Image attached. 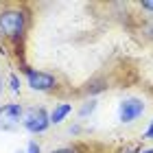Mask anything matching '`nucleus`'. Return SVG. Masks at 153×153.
I'll list each match as a JSON object with an SVG mask.
<instances>
[{
    "mask_svg": "<svg viewBox=\"0 0 153 153\" xmlns=\"http://www.w3.org/2000/svg\"><path fill=\"white\" fill-rule=\"evenodd\" d=\"M142 9H147V11H153V2H151V0H144V2H142Z\"/></svg>",
    "mask_w": 153,
    "mask_h": 153,
    "instance_id": "nucleus-13",
    "label": "nucleus"
},
{
    "mask_svg": "<svg viewBox=\"0 0 153 153\" xmlns=\"http://www.w3.org/2000/svg\"><path fill=\"white\" fill-rule=\"evenodd\" d=\"M24 118V107L20 103H4L0 105V129L2 131H13L22 125Z\"/></svg>",
    "mask_w": 153,
    "mask_h": 153,
    "instance_id": "nucleus-4",
    "label": "nucleus"
},
{
    "mask_svg": "<svg viewBox=\"0 0 153 153\" xmlns=\"http://www.w3.org/2000/svg\"><path fill=\"white\" fill-rule=\"evenodd\" d=\"M94 109H96V99H90V101H85V103L81 105V109H79V116H81V118H88L90 114L94 112Z\"/></svg>",
    "mask_w": 153,
    "mask_h": 153,
    "instance_id": "nucleus-7",
    "label": "nucleus"
},
{
    "mask_svg": "<svg viewBox=\"0 0 153 153\" xmlns=\"http://www.w3.org/2000/svg\"><path fill=\"white\" fill-rule=\"evenodd\" d=\"M48 153H76V149L74 147H57V149H53Z\"/></svg>",
    "mask_w": 153,
    "mask_h": 153,
    "instance_id": "nucleus-10",
    "label": "nucleus"
},
{
    "mask_svg": "<svg viewBox=\"0 0 153 153\" xmlns=\"http://www.w3.org/2000/svg\"><path fill=\"white\" fill-rule=\"evenodd\" d=\"M123 153H153V149H129V151H123Z\"/></svg>",
    "mask_w": 153,
    "mask_h": 153,
    "instance_id": "nucleus-12",
    "label": "nucleus"
},
{
    "mask_svg": "<svg viewBox=\"0 0 153 153\" xmlns=\"http://www.w3.org/2000/svg\"><path fill=\"white\" fill-rule=\"evenodd\" d=\"M72 114V105L70 103H57L51 112V125H61L68 116Z\"/></svg>",
    "mask_w": 153,
    "mask_h": 153,
    "instance_id": "nucleus-6",
    "label": "nucleus"
},
{
    "mask_svg": "<svg viewBox=\"0 0 153 153\" xmlns=\"http://www.w3.org/2000/svg\"><path fill=\"white\" fill-rule=\"evenodd\" d=\"M22 127L33 136H39L48 131L51 127V114L46 112V107L42 105H33L29 109H24V118H22Z\"/></svg>",
    "mask_w": 153,
    "mask_h": 153,
    "instance_id": "nucleus-2",
    "label": "nucleus"
},
{
    "mask_svg": "<svg viewBox=\"0 0 153 153\" xmlns=\"http://www.w3.org/2000/svg\"><path fill=\"white\" fill-rule=\"evenodd\" d=\"M29 29V11L24 4H4L0 9V35L4 39L22 42Z\"/></svg>",
    "mask_w": 153,
    "mask_h": 153,
    "instance_id": "nucleus-1",
    "label": "nucleus"
},
{
    "mask_svg": "<svg viewBox=\"0 0 153 153\" xmlns=\"http://www.w3.org/2000/svg\"><path fill=\"white\" fill-rule=\"evenodd\" d=\"M142 138H149V140H153V120L149 123V127H147V131H144Z\"/></svg>",
    "mask_w": 153,
    "mask_h": 153,
    "instance_id": "nucleus-11",
    "label": "nucleus"
},
{
    "mask_svg": "<svg viewBox=\"0 0 153 153\" xmlns=\"http://www.w3.org/2000/svg\"><path fill=\"white\" fill-rule=\"evenodd\" d=\"M142 114H144V101L138 99V96H127V99H123L120 105H118V120L123 125H131Z\"/></svg>",
    "mask_w": 153,
    "mask_h": 153,
    "instance_id": "nucleus-5",
    "label": "nucleus"
},
{
    "mask_svg": "<svg viewBox=\"0 0 153 153\" xmlns=\"http://www.w3.org/2000/svg\"><path fill=\"white\" fill-rule=\"evenodd\" d=\"M2 90H4V81H2V76H0V94H2Z\"/></svg>",
    "mask_w": 153,
    "mask_h": 153,
    "instance_id": "nucleus-14",
    "label": "nucleus"
},
{
    "mask_svg": "<svg viewBox=\"0 0 153 153\" xmlns=\"http://www.w3.org/2000/svg\"><path fill=\"white\" fill-rule=\"evenodd\" d=\"M18 153H42V144H39L37 140H31L29 144H26V149L18 151Z\"/></svg>",
    "mask_w": 153,
    "mask_h": 153,
    "instance_id": "nucleus-9",
    "label": "nucleus"
},
{
    "mask_svg": "<svg viewBox=\"0 0 153 153\" xmlns=\"http://www.w3.org/2000/svg\"><path fill=\"white\" fill-rule=\"evenodd\" d=\"M24 79L33 92H53V90H57V83H59L55 74L35 70V68H29V66H24Z\"/></svg>",
    "mask_w": 153,
    "mask_h": 153,
    "instance_id": "nucleus-3",
    "label": "nucleus"
},
{
    "mask_svg": "<svg viewBox=\"0 0 153 153\" xmlns=\"http://www.w3.org/2000/svg\"><path fill=\"white\" fill-rule=\"evenodd\" d=\"M20 88H22V81H20V76L13 72V74H9V90L13 94H20Z\"/></svg>",
    "mask_w": 153,
    "mask_h": 153,
    "instance_id": "nucleus-8",
    "label": "nucleus"
}]
</instances>
